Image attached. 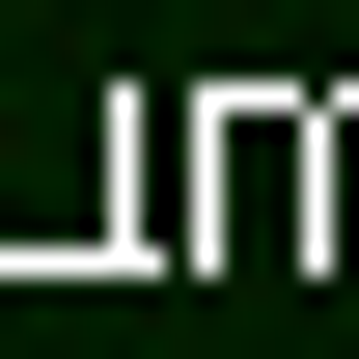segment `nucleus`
<instances>
[]
</instances>
